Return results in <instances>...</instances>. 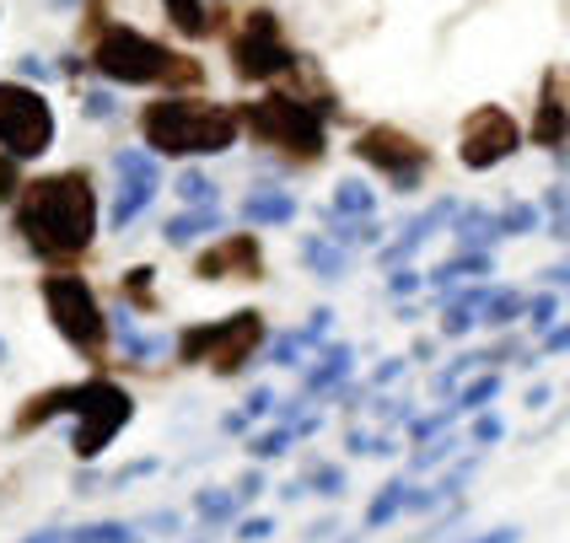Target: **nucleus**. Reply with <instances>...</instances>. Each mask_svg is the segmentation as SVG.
<instances>
[{
  "instance_id": "1",
  "label": "nucleus",
  "mask_w": 570,
  "mask_h": 543,
  "mask_svg": "<svg viewBox=\"0 0 570 543\" xmlns=\"http://www.w3.org/2000/svg\"><path fill=\"white\" fill-rule=\"evenodd\" d=\"M17 231L38 258L70 264L92 248L97 237V194L81 167L49 172L17 189Z\"/></svg>"
},
{
  "instance_id": "2",
  "label": "nucleus",
  "mask_w": 570,
  "mask_h": 543,
  "mask_svg": "<svg viewBox=\"0 0 570 543\" xmlns=\"http://www.w3.org/2000/svg\"><path fill=\"white\" fill-rule=\"evenodd\" d=\"M140 135L157 157H222L237 146V108L205 97H161L140 113Z\"/></svg>"
},
{
  "instance_id": "3",
  "label": "nucleus",
  "mask_w": 570,
  "mask_h": 543,
  "mask_svg": "<svg viewBox=\"0 0 570 543\" xmlns=\"http://www.w3.org/2000/svg\"><path fill=\"white\" fill-rule=\"evenodd\" d=\"M237 129H248L258 146L281 151L291 161H323L328 151V129H323V113H317L307 97H291V92H275V97H258L237 113Z\"/></svg>"
},
{
  "instance_id": "4",
  "label": "nucleus",
  "mask_w": 570,
  "mask_h": 543,
  "mask_svg": "<svg viewBox=\"0 0 570 543\" xmlns=\"http://www.w3.org/2000/svg\"><path fill=\"white\" fill-rule=\"evenodd\" d=\"M60 415H76V436H70V447H76L81 463H92L97 452L108 447L129 419H135V398H129L119 383L92 377V383L60 387Z\"/></svg>"
},
{
  "instance_id": "5",
  "label": "nucleus",
  "mask_w": 570,
  "mask_h": 543,
  "mask_svg": "<svg viewBox=\"0 0 570 543\" xmlns=\"http://www.w3.org/2000/svg\"><path fill=\"white\" fill-rule=\"evenodd\" d=\"M258 339H264V318L258 313H232L222 323H194L178 334V361L189 366H210L216 377H237L254 361Z\"/></svg>"
},
{
  "instance_id": "6",
  "label": "nucleus",
  "mask_w": 570,
  "mask_h": 543,
  "mask_svg": "<svg viewBox=\"0 0 570 543\" xmlns=\"http://www.w3.org/2000/svg\"><path fill=\"white\" fill-rule=\"evenodd\" d=\"M43 307H49V318H55V328H60V339L70 351H81L87 361L102 355V345H108V318H102L92 286H87L81 275H49V280H43Z\"/></svg>"
},
{
  "instance_id": "7",
  "label": "nucleus",
  "mask_w": 570,
  "mask_h": 543,
  "mask_svg": "<svg viewBox=\"0 0 570 543\" xmlns=\"http://www.w3.org/2000/svg\"><path fill=\"white\" fill-rule=\"evenodd\" d=\"M49 146H55V108L17 81H0V151L11 161H32Z\"/></svg>"
},
{
  "instance_id": "8",
  "label": "nucleus",
  "mask_w": 570,
  "mask_h": 543,
  "mask_svg": "<svg viewBox=\"0 0 570 543\" xmlns=\"http://www.w3.org/2000/svg\"><path fill=\"white\" fill-rule=\"evenodd\" d=\"M92 65L108 76V81H125V87H151L167 76V65L173 55L161 49L157 38H146V32L135 28H102L92 43Z\"/></svg>"
},
{
  "instance_id": "9",
  "label": "nucleus",
  "mask_w": 570,
  "mask_h": 543,
  "mask_svg": "<svg viewBox=\"0 0 570 543\" xmlns=\"http://www.w3.org/2000/svg\"><path fill=\"white\" fill-rule=\"evenodd\" d=\"M232 65H237L243 81H269V76H285L296 65L275 11H248L243 17V28L232 38Z\"/></svg>"
},
{
  "instance_id": "10",
  "label": "nucleus",
  "mask_w": 570,
  "mask_h": 543,
  "mask_svg": "<svg viewBox=\"0 0 570 543\" xmlns=\"http://www.w3.org/2000/svg\"><path fill=\"white\" fill-rule=\"evenodd\" d=\"M350 151L361 161H372L377 172H387V178L399 184V194H410L414 184H420V172L431 167V146H420L414 135H404V129H393V125L361 129Z\"/></svg>"
},
{
  "instance_id": "11",
  "label": "nucleus",
  "mask_w": 570,
  "mask_h": 543,
  "mask_svg": "<svg viewBox=\"0 0 570 543\" xmlns=\"http://www.w3.org/2000/svg\"><path fill=\"white\" fill-rule=\"evenodd\" d=\"M517 146H522V129H517V119H511L507 108L484 102V108H474V113L463 119L458 161H463L469 172H490V167H495V161H507Z\"/></svg>"
},
{
  "instance_id": "12",
  "label": "nucleus",
  "mask_w": 570,
  "mask_h": 543,
  "mask_svg": "<svg viewBox=\"0 0 570 543\" xmlns=\"http://www.w3.org/2000/svg\"><path fill=\"white\" fill-rule=\"evenodd\" d=\"M258 275H264V254L248 231H232L210 254H199V280H258Z\"/></svg>"
},
{
  "instance_id": "13",
  "label": "nucleus",
  "mask_w": 570,
  "mask_h": 543,
  "mask_svg": "<svg viewBox=\"0 0 570 543\" xmlns=\"http://www.w3.org/2000/svg\"><path fill=\"white\" fill-rule=\"evenodd\" d=\"M533 140L543 151H566V70H543V87H539V119H533Z\"/></svg>"
},
{
  "instance_id": "14",
  "label": "nucleus",
  "mask_w": 570,
  "mask_h": 543,
  "mask_svg": "<svg viewBox=\"0 0 570 543\" xmlns=\"http://www.w3.org/2000/svg\"><path fill=\"white\" fill-rule=\"evenodd\" d=\"M446 216H458V205H452V199H436L425 216H414V221L404 226V237H399V243H387V248H382V258H387V264H404V258H410L425 237H436V226H442Z\"/></svg>"
},
{
  "instance_id": "15",
  "label": "nucleus",
  "mask_w": 570,
  "mask_h": 543,
  "mask_svg": "<svg viewBox=\"0 0 570 543\" xmlns=\"http://www.w3.org/2000/svg\"><path fill=\"white\" fill-rule=\"evenodd\" d=\"M243 216L254 226H285L296 221V194L291 189H254L243 199Z\"/></svg>"
},
{
  "instance_id": "16",
  "label": "nucleus",
  "mask_w": 570,
  "mask_h": 543,
  "mask_svg": "<svg viewBox=\"0 0 570 543\" xmlns=\"http://www.w3.org/2000/svg\"><path fill=\"white\" fill-rule=\"evenodd\" d=\"M328 323H334V313H328V307H317V313L302 323V328L281 334V339H275V366H296V355L307 351V345H317V339L328 334Z\"/></svg>"
},
{
  "instance_id": "17",
  "label": "nucleus",
  "mask_w": 570,
  "mask_h": 543,
  "mask_svg": "<svg viewBox=\"0 0 570 543\" xmlns=\"http://www.w3.org/2000/svg\"><path fill=\"white\" fill-rule=\"evenodd\" d=\"M302 264L313 269L317 280H340L350 269V254L340 243H328V237H302Z\"/></svg>"
},
{
  "instance_id": "18",
  "label": "nucleus",
  "mask_w": 570,
  "mask_h": 543,
  "mask_svg": "<svg viewBox=\"0 0 570 543\" xmlns=\"http://www.w3.org/2000/svg\"><path fill=\"white\" fill-rule=\"evenodd\" d=\"M479 275H490V254H484V248H463L458 258H446V264L431 269V286L452 290L458 280H479Z\"/></svg>"
},
{
  "instance_id": "19",
  "label": "nucleus",
  "mask_w": 570,
  "mask_h": 543,
  "mask_svg": "<svg viewBox=\"0 0 570 543\" xmlns=\"http://www.w3.org/2000/svg\"><path fill=\"white\" fill-rule=\"evenodd\" d=\"M205 231H222V210H216V205H194L189 216H173V221L161 226V237H167L173 248H184V243L205 237Z\"/></svg>"
},
{
  "instance_id": "20",
  "label": "nucleus",
  "mask_w": 570,
  "mask_h": 543,
  "mask_svg": "<svg viewBox=\"0 0 570 543\" xmlns=\"http://www.w3.org/2000/svg\"><path fill=\"white\" fill-rule=\"evenodd\" d=\"M161 178H125V189H119V199H114V226L125 231L129 221H140V210L157 199Z\"/></svg>"
},
{
  "instance_id": "21",
  "label": "nucleus",
  "mask_w": 570,
  "mask_h": 543,
  "mask_svg": "<svg viewBox=\"0 0 570 543\" xmlns=\"http://www.w3.org/2000/svg\"><path fill=\"white\" fill-rule=\"evenodd\" d=\"M372 210H377V194L366 189V184H355V178H350V184H340V189H334L328 221H366Z\"/></svg>"
},
{
  "instance_id": "22",
  "label": "nucleus",
  "mask_w": 570,
  "mask_h": 543,
  "mask_svg": "<svg viewBox=\"0 0 570 543\" xmlns=\"http://www.w3.org/2000/svg\"><path fill=\"white\" fill-rule=\"evenodd\" d=\"M350 366H355V351H350V345H328V351H323V366L307 372V393H323V387L345 383Z\"/></svg>"
},
{
  "instance_id": "23",
  "label": "nucleus",
  "mask_w": 570,
  "mask_h": 543,
  "mask_svg": "<svg viewBox=\"0 0 570 543\" xmlns=\"http://www.w3.org/2000/svg\"><path fill=\"white\" fill-rule=\"evenodd\" d=\"M404 495H410V484H404V480L382 484L377 495H372V506H366V527H387L393 516L404 512Z\"/></svg>"
},
{
  "instance_id": "24",
  "label": "nucleus",
  "mask_w": 570,
  "mask_h": 543,
  "mask_svg": "<svg viewBox=\"0 0 570 543\" xmlns=\"http://www.w3.org/2000/svg\"><path fill=\"white\" fill-rule=\"evenodd\" d=\"M501 231H495V216H484V210H463L458 216V243L463 248H490Z\"/></svg>"
},
{
  "instance_id": "25",
  "label": "nucleus",
  "mask_w": 570,
  "mask_h": 543,
  "mask_svg": "<svg viewBox=\"0 0 570 543\" xmlns=\"http://www.w3.org/2000/svg\"><path fill=\"white\" fill-rule=\"evenodd\" d=\"M522 307H528V302H522L517 290H490V302L479 307V323H490V328H507L511 318H522Z\"/></svg>"
},
{
  "instance_id": "26",
  "label": "nucleus",
  "mask_w": 570,
  "mask_h": 543,
  "mask_svg": "<svg viewBox=\"0 0 570 543\" xmlns=\"http://www.w3.org/2000/svg\"><path fill=\"white\" fill-rule=\"evenodd\" d=\"M167 11H173V28L189 32V38H205V32L216 28V22L205 17V0H167Z\"/></svg>"
},
{
  "instance_id": "27",
  "label": "nucleus",
  "mask_w": 570,
  "mask_h": 543,
  "mask_svg": "<svg viewBox=\"0 0 570 543\" xmlns=\"http://www.w3.org/2000/svg\"><path fill=\"white\" fill-rule=\"evenodd\" d=\"M65 543H135V527H125V522H92V527H70Z\"/></svg>"
},
{
  "instance_id": "28",
  "label": "nucleus",
  "mask_w": 570,
  "mask_h": 543,
  "mask_svg": "<svg viewBox=\"0 0 570 543\" xmlns=\"http://www.w3.org/2000/svg\"><path fill=\"white\" fill-rule=\"evenodd\" d=\"M194 512L205 516L210 527H216V522H232V512H237V495H232V490H199V495H194Z\"/></svg>"
},
{
  "instance_id": "29",
  "label": "nucleus",
  "mask_w": 570,
  "mask_h": 543,
  "mask_svg": "<svg viewBox=\"0 0 570 543\" xmlns=\"http://www.w3.org/2000/svg\"><path fill=\"white\" fill-rule=\"evenodd\" d=\"M151 280H157V269H129L125 275V302L129 307H140V313H157V296H151Z\"/></svg>"
},
{
  "instance_id": "30",
  "label": "nucleus",
  "mask_w": 570,
  "mask_h": 543,
  "mask_svg": "<svg viewBox=\"0 0 570 543\" xmlns=\"http://www.w3.org/2000/svg\"><path fill=\"white\" fill-rule=\"evenodd\" d=\"M119 345L129 351V361H151V355L167 351V339H146V334H140V328L125 318V313H119Z\"/></svg>"
},
{
  "instance_id": "31",
  "label": "nucleus",
  "mask_w": 570,
  "mask_h": 543,
  "mask_svg": "<svg viewBox=\"0 0 570 543\" xmlns=\"http://www.w3.org/2000/svg\"><path fill=\"white\" fill-rule=\"evenodd\" d=\"M302 490H313L323 501H340V495H345V468H340V463H323V468H313V474L302 480Z\"/></svg>"
},
{
  "instance_id": "32",
  "label": "nucleus",
  "mask_w": 570,
  "mask_h": 543,
  "mask_svg": "<svg viewBox=\"0 0 570 543\" xmlns=\"http://www.w3.org/2000/svg\"><path fill=\"white\" fill-rule=\"evenodd\" d=\"M533 226H539V210H533V205H507V210L495 216V231H501V237H528Z\"/></svg>"
},
{
  "instance_id": "33",
  "label": "nucleus",
  "mask_w": 570,
  "mask_h": 543,
  "mask_svg": "<svg viewBox=\"0 0 570 543\" xmlns=\"http://www.w3.org/2000/svg\"><path fill=\"white\" fill-rule=\"evenodd\" d=\"M495 393H501V377H474V383H469L463 393H458V398H452V404H458V415H469V409H484V404H490Z\"/></svg>"
},
{
  "instance_id": "34",
  "label": "nucleus",
  "mask_w": 570,
  "mask_h": 543,
  "mask_svg": "<svg viewBox=\"0 0 570 543\" xmlns=\"http://www.w3.org/2000/svg\"><path fill=\"white\" fill-rule=\"evenodd\" d=\"M328 243H340V248H355V243H382V231L372 226V216H366V221H340L334 231H328Z\"/></svg>"
},
{
  "instance_id": "35",
  "label": "nucleus",
  "mask_w": 570,
  "mask_h": 543,
  "mask_svg": "<svg viewBox=\"0 0 570 543\" xmlns=\"http://www.w3.org/2000/svg\"><path fill=\"white\" fill-rule=\"evenodd\" d=\"M452 419H458V404H446V409H436V415H414L410 419V436H414V442H431V436H442Z\"/></svg>"
},
{
  "instance_id": "36",
  "label": "nucleus",
  "mask_w": 570,
  "mask_h": 543,
  "mask_svg": "<svg viewBox=\"0 0 570 543\" xmlns=\"http://www.w3.org/2000/svg\"><path fill=\"white\" fill-rule=\"evenodd\" d=\"M291 442H296V431H291V425H281V431H269V436H254V442H248V452H254L258 463H269V457H281Z\"/></svg>"
},
{
  "instance_id": "37",
  "label": "nucleus",
  "mask_w": 570,
  "mask_h": 543,
  "mask_svg": "<svg viewBox=\"0 0 570 543\" xmlns=\"http://www.w3.org/2000/svg\"><path fill=\"white\" fill-rule=\"evenodd\" d=\"M458 447H463L458 436H431V447L414 457V468H420V474H425V468H442V463H446V457H452Z\"/></svg>"
},
{
  "instance_id": "38",
  "label": "nucleus",
  "mask_w": 570,
  "mask_h": 543,
  "mask_svg": "<svg viewBox=\"0 0 570 543\" xmlns=\"http://www.w3.org/2000/svg\"><path fill=\"white\" fill-rule=\"evenodd\" d=\"M178 194H184L189 205H216V184H210L205 172H184V178H178Z\"/></svg>"
},
{
  "instance_id": "39",
  "label": "nucleus",
  "mask_w": 570,
  "mask_h": 543,
  "mask_svg": "<svg viewBox=\"0 0 570 543\" xmlns=\"http://www.w3.org/2000/svg\"><path fill=\"white\" fill-rule=\"evenodd\" d=\"M114 167H119V178H161L157 161L140 157V151H119V157H114Z\"/></svg>"
},
{
  "instance_id": "40",
  "label": "nucleus",
  "mask_w": 570,
  "mask_h": 543,
  "mask_svg": "<svg viewBox=\"0 0 570 543\" xmlns=\"http://www.w3.org/2000/svg\"><path fill=\"white\" fill-rule=\"evenodd\" d=\"M199 76H205V70H199L189 55H173V65H167V76H161V81H167V87H194Z\"/></svg>"
},
{
  "instance_id": "41",
  "label": "nucleus",
  "mask_w": 570,
  "mask_h": 543,
  "mask_svg": "<svg viewBox=\"0 0 570 543\" xmlns=\"http://www.w3.org/2000/svg\"><path fill=\"white\" fill-rule=\"evenodd\" d=\"M420 286H425V275H420V269H404V264H399V269L387 275V290H393L399 302H404V296H414Z\"/></svg>"
},
{
  "instance_id": "42",
  "label": "nucleus",
  "mask_w": 570,
  "mask_h": 543,
  "mask_svg": "<svg viewBox=\"0 0 570 543\" xmlns=\"http://www.w3.org/2000/svg\"><path fill=\"white\" fill-rule=\"evenodd\" d=\"M269 533H275L269 516H243V522H237V543H264Z\"/></svg>"
},
{
  "instance_id": "43",
  "label": "nucleus",
  "mask_w": 570,
  "mask_h": 543,
  "mask_svg": "<svg viewBox=\"0 0 570 543\" xmlns=\"http://www.w3.org/2000/svg\"><path fill=\"white\" fill-rule=\"evenodd\" d=\"M501 436H507V425H501L495 415H479L474 419V447H495Z\"/></svg>"
},
{
  "instance_id": "44",
  "label": "nucleus",
  "mask_w": 570,
  "mask_h": 543,
  "mask_svg": "<svg viewBox=\"0 0 570 543\" xmlns=\"http://www.w3.org/2000/svg\"><path fill=\"white\" fill-rule=\"evenodd\" d=\"M522 313L539 323V328H554V318H560V302H554V296H539V302H533V307H522Z\"/></svg>"
},
{
  "instance_id": "45",
  "label": "nucleus",
  "mask_w": 570,
  "mask_h": 543,
  "mask_svg": "<svg viewBox=\"0 0 570 543\" xmlns=\"http://www.w3.org/2000/svg\"><path fill=\"white\" fill-rule=\"evenodd\" d=\"M479 361H484V355H474V351H469V355H458V361H452V366H446L442 377H436V387H442V393H446V387L458 383V377H463V372H474Z\"/></svg>"
},
{
  "instance_id": "46",
  "label": "nucleus",
  "mask_w": 570,
  "mask_h": 543,
  "mask_svg": "<svg viewBox=\"0 0 570 543\" xmlns=\"http://www.w3.org/2000/svg\"><path fill=\"white\" fill-rule=\"evenodd\" d=\"M17 189H22V184H17V161L0 151V205H11V199H17Z\"/></svg>"
},
{
  "instance_id": "47",
  "label": "nucleus",
  "mask_w": 570,
  "mask_h": 543,
  "mask_svg": "<svg viewBox=\"0 0 570 543\" xmlns=\"http://www.w3.org/2000/svg\"><path fill=\"white\" fill-rule=\"evenodd\" d=\"M269 409H275V393H269V387H254L248 404H243V419H258V415H269Z\"/></svg>"
},
{
  "instance_id": "48",
  "label": "nucleus",
  "mask_w": 570,
  "mask_h": 543,
  "mask_svg": "<svg viewBox=\"0 0 570 543\" xmlns=\"http://www.w3.org/2000/svg\"><path fill=\"white\" fill-rule=\"evenodd\" d=\"M146 474H157V457H140V463H129V468H119V474H114V484H119V490H125V484L146 480Z\"/></svg>"
},
{
  "instance_id": "49",
  "label": "nucleus",
  "mask_w": 570,
  "mask_h": 543,
  "mask_svg": "<svg viewBox=\"0 0 570 543\" xmlns=\"http://www.w3.org/2000/svg\"><path fill=\"white\" fill-rule=\"evenodd\" d=\"M81 108H87V119H114V97L108 92H87L81 97Z\"/></svg>"
},
{
  "instance_id": "50",
  "label": "nucleus",
  "mask_w": 570,
  "mask_h": 543,
  "mask_svg": "<svg viewBox=\"0 0 570 543\" xmlns=\"http://www.w3.org/2000/svg\"><path fill=\"white\" fill-rule=\"evenodd\" d=\"M377 415L387 419V425H399V419H410V398H382Z\"/></svg>"
},
{
  "instance_id": "51",
  "label": "nucleus",
  "mask_w": 570,
  "mask_h": 543,
  "mask_svg": "<svg viewBox=\"0 0 570 543\" xmlns=\"http://www.w3.org/2000/svg\"><path fill=\"white\" fill-rule=\"evenodd\" d=\"M469 323H474V313H463V307H446V318H442V328L458 339V334H469Z\"/></svg>"
},
{
  "instance_id": "52",
  "label": "nucleus",
  "mask_w": 570,
  "mask_h": 543,
  "mask_svg": "<svg viewBox=\"0 0 570 543\" xmlns=\"http://www.w3.org/2000/svg\"><path fill=\"white\" fill-rule=\"evenodd\" d=\"M258 490H264V474H258V468H248V474L237 480V490H232V495H237V501H254Z\"/></svg>"
},
{
  "instance_id": "53",
  "label": "nucleus",
  "mask_w": 570,
  "mask_h": 543,
  "mask_svg": "<svg viewBox=\"0 0 570 543\" xmlns=\"http://www.w3.org/2000/svg\"><path fill=\"white\" fill-rule=\"evenodd\" d=\"M566 345H570L566 323H554V328H543V351H549V355H566Z\"/></svg>"
},
{
  "instance_id": "54",
  "label": "nucleus",
  "mask_w": 570,
  "mask_h": 543,
  "mask_svg": "<svg viewBox=\"0 0 570 543\" xmlns=\"http://www.w3.org/2000/svg\"><path fill=\"white\" fill-rule=\"evenodd\" d=\"M469 543H522V527H495V533H479Z\"/></svg>"
},
{
  "instance_id": "55",
  "label": "nucleus",
  "mask_w": 570,
  "mask_h": 543,
  "mask_svg": "<svg viewBox=\"0 0 570 543\" xmlns=\"http://www.w3.org/2000/svg\"><path fill=\"white\" fill-rule=\"evenodd\" d=\"M146 527H157V533H167V539H173V533H178V512H151V516H146Z\"/></svg>"
},
{
  "instance_id": "56",
  "label": "nucleus",
  "mask_w": 570,
  "mask_h": 543,
  "mask_svg": "<svg viewBox=\"0 0 570 543\" xmlns=\"http://www.w3.org/2000/svg\"><path fill=\"white\" fill-rule=\"evenodd\" d=\"M399 377H404V361H382V366H377V377H372V383L387 387V383H399Z\"/></svg>"
},
{
  "instance_id": "57",
  "label": "nucleus",
  "mask_w": 570,
  "mask_h": 543,
  "mask_svg": "<svg viewBox=\"0 0 570 543\" xmlns=\"http://www.w3.org/2000/svg\"><path fill=\"white\" fill-rule=\"evenodd\" d=\"M22 76H28V81H49L55 70H49L43 60H32V55H28V60H22Z\"/></svg>"
},
{
  "instance_id": "58",
  "label": "nucleus",
  "mask_w": 570,
  "mask_h": 543,
  "mask_svg": "<svg viewBox=\"0 0 570 543\" xmlns=\"http://www.w3.org/2000/svg\"><path fill=\"white\" fill-rule=\"evenodd\" d=\"M543 280H549V286L560 290V286H566V280H570V269H566V264H554V269H543Z\"/></svg>"
},
{
  "instance_id": "59",
  "label": "nucleus",
  "mask_w": 570,
  "mask_h": 543,
  "mask_svg": "<svg viewBox=\"0 0 570 543\" xmlns=\"http://www.w3.org/2000/svg\"><path fill=\"white\" fill-rule=\"evenodd\" d=\"M28 543H65V527H49V533H32Z\"/></svg>"
},
{
  "instance_id": "60",
  "label": "nucleus",
  "mask_w": 570,
  "mask_h": 543,
  "mask_svg": "<svg viewBox=\"0 0 570 543\" xmlns=\"http://www.w3.org/2000/svg\"><path fill=\"white\" fill-rule=\"evenodd\" d=\"M0 366H6V339H0Z\"/></svg>"
}]
</instances>
